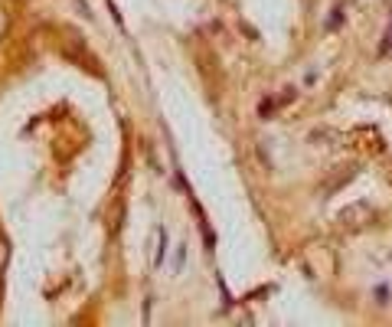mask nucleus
I'll return each mask as SVG.
<instances>
[{
    "label": "nucleus",
    "mask_w": 392,
    "mask_h": 327,
    "mask_svg": "<svg viewBox=\"0 0 392 327\" xmlns=\"http://www.w3.org/2000/svg\"><path fill=\"white\" fill-rule=\"evenodd\" d=\"M382 56L386 53H392V26H389V33H386V43H382V49H379Z\"/></svg>",
    "instance_id": "1"
},
{
    "label": "nucleus",
    "mask_w": 392,
    "mask_h": 327,
    "mask_svg": "<svg viewBox=\"0 0 392 327\" xmlns=\"http://www.w3.org/2000/svg\"><path fill=\"white\" fill-rule=\"evenodd\" d=\"M3 30H7V13H3V7H0V36H3Z\"/></svg>",
    "instance_id": "2"
}]
</instances>
